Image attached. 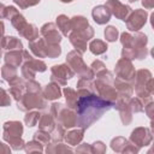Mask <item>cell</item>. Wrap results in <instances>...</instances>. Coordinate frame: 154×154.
<instances>
[{
    "label": "cell",
    "mask_w": 154,
    "mask_h": 154,
    "mask_svg": "<svg viewBox=\"0 0 154 154\" xmlns=\"http://www.w3.org/2000/svg\"><path fill=\"white\" fill-rule=\"evenodd\" d=\"M78 100L75 107L77 113V126L87 130L97 122L106 112L113 108L114 102L107 101L87 89H77Z\"/></svg>",
    "instance_id": "1"
},
{
    "label": "cell",
    "mask_w": 154,
    "mask_h": 154,
    "mask_svg": "<svg viewBox=\"0 0 154 154\" xmlns=\"http://www.w3.org/2000/svg\"><path fill=\"white\" fill-rule=\"evenodd\" d=\"M135 34L123 32L120 34V43L123 46L122 49V58L129 60H143L148 57V37L146 34L140 31H134Z\"/></svg>",
    "instance_id": "2"
},
{
    "label": "cell",
    "mask_w": 154,
    "mask_h": 154,
    "mask_svg": "<svg viewBox=\"0 0 154 154\" xmlns=\"http://www.w3.org/2000/svg\"><path fill=\"white\" fill-rule=\"evenodd\" d=\"M95 81L93 82L94 84V90L95 93L101 96L102 99L111 101V102H116L117 101V90L113 85V81L114 77L112 75V72H109L108 70L99 73L95 76Z\"/></svg>",
    "instance_id": "3"
},
{
    "label": "cell",
    "mask_w": 154,
    "mask_h": 154,
    "mask_svg": "<svg viewBox=\"0 0 154 154\" xmlns=\"http://www.w3.org/2000/svg\"><path fill=\"white\" fill-rule=\"evenodd\" d=\"M51 114L57 123L61 124L65 129H71L77 126V113L75 109L67 107L61 102H53L49 109Z\"/></svg>",
    "instance_id": "4"
},
{
    "label": "cell",
    "mask_w": 154,
    "mask_h": 154,
    "mask_svg": "<svg viewBox=\"0 0 154 154\" xmlns=\"http://www.w3.org/2000/svg\"><path fill=\"white\" fill-rule=\"evenodd\" d=\"M23 64L20 65V73L22 77L26 79H34L37 72H45L47 70V65L41 59H35L29 51L23 49Z\"/></svg>",
    "instance_id": "5"
},
{
    "label": "cell",
    "mask_w": 154,
    "mask_h": 154,
    "mask_svg": "<svg viewBox=\"0 0 154 154\" xmlns=\"http://www.w3.org/2000/svg\"><path fill=\"white\" fill-rule=\"evenodd\" d=\"M150 78H152V72L149 70L141 69V70L136 71L135 81H134V90L136 93V96L142 100L143 105L152 101V95L153 94L149 93V90L147 88V83Z\"/></svg>",
    "instance_id": "6"
},
{
    "label": "cell",
    "mask_w": 154,
    "mask_h": 154,
    "mask_svg": "<svg viewBox=\"0 0 154 154\" xmlns=\"http://www.w3.org/2000/svg\"><path fill=\"white\" fill-rule=\"evenodd\" d=\"M47 100L41 93H30L25 91L19 101H17V108L22 112H28L31 109H46Z\"/></svg>",
    "instance_id": "7"
},
{
    "label": "cell",
    "mask_w": 154,
    "mask_h": 154,
    "mask_svg": "<svg viewBox=\"0 0 154 154\" xmlns=\"http://www.w3.org/2000/svg\"><path fill=\"white\" fill-rule=\"evenodd\" d=\"M66 64L71 67V70L77 73L81 77H84V78H94L95 75L93 72V70L90 69V66H87V64L83 61V58H82V54L78 53L77 51H71L67 53L66 55Z\"/></svg>",
    "instance_id": "8"
},
{
    "label": "cell",
    "mask_w": 154,
    "mask_h": 154,
    "mask_svg": "<svg viewBox=\"0 0 154 154\" xmlns=\"http://www.w3.org/2000/svg\"><path fill=\"white\" fill-rule=\"evenodd\" d=\"M71 19V31L84 38L87 42L94 37V28L89 25V22L83 16H73Z\"/></svg>",
    "instance_id": "9"
},
{
    "label": "cell",
    "mask_w": 154,
    "mask_h": 154,
    "mask_svg": "<svg viewBox=\"0 0 154 154\" xmlns=\"http://www.w3.org/2000/svg\"><path fill=\"white\" fill-rule=\"evenodd\" d=\"M73 76L75 72L67 64L53 65L51 67V82H54L60 87H65L67 79H71Z\"/></svg>",
    "instance_id": "10"
},
{
    "label": "cell",
    "mask_w": 154,
    "mask_h": 154,
    "mask_svg": "<svg viewBox=\"0 0 154 154\" xmlns=\"http://www.w3.org/2000/svg\"><path fill=\"white\" fill-rule=\"evenodd\" d=\"M114 73L118 78L124 79V81L134 84L136 70H135V66L132 65L131 60L125 59V58H120L114 66Z\"/></svg>",
    "instance_id": "11"
},
{
    "label": "cell",
    "mask_w": 154,
    "mask_h": 154,
    "mask_svg": "<svg viewBox=\"0 0 154 154\" xmlns=\"http://www.w3.org/2000/svg\"><path fill=\"white\" fill-rule=\"evenodd\" d=\"M148 20V12L142 8H136L130 12L128 18L125 19L126 28L130 31H138Z\"/></svg>",
    "instance_id": "12"
},
{
    "label": "cell",
    "mask_w": 154,
    "mask_h": 154,
    "mask_svg": "<svg viewBox=\"0 0 154 154\" xmlns=\"http://www.w3.org/2000/svg\"><path fill=\"white\" fill-rule=\"evenodd\" d=\"M153 140V132L152 129L149 128H144V126H138L136 129L132 130L129 141L131 143H134L136 147H138L140 149L142 147H147L150 144Z\"/></svg>",
    "instance_id": "13"
},
{
    "label": "cell",
    "mask_w": 154,
    "mask_h": 154,
    "mask_svg": "<svg viewBox=\"0 0 154 154\" xmlns=\"http://www.w3.org/2000/svg\"><path fill=\"white\" fill-rule=\"evenodd\" d=\"M105 6L109 10L111 14H113L116 18L124 20V22L128 18V16L130 14V12L132 11L129 5H125V4L120 2L119 0H107Z\"/></svg>",
    "instance_id": "14"
},
{
    "label": "cell",
    "mask_w": 154,
    "mask_h": 154,
    "mask_svg": "<svg viewBox=\"0 0 154 154\" xmlns=\"http://www.w3.org/2000/svg\"><path fill=\"white\" fill-rule=\"evenodd\" d=\"M5 18H7L11 22L12 26L18 32H20L25 28V25L28 24V22L24 18V16L20 14L19 11L14 6H6V8H5Z\"/></svg>",
    "instance_id": "15"
},
{
    "label": "cell",
    "mask_w": 154,
    "mask_h": 154,
    "mask_svg": "<svg viewBox=\"0 0 154 154\" xmlns=\"http://www.w3.org/2000/svg\"><path fill=\"white\" fill-rule=\"evenodd\" d=\"M40 34L47 43H60L63 40V35L58 30L54 23H46L41 26Z\"/></svg>",
    "instance_id": "16"
},
{
    "label": "cell",
    "mask_w": 154,
    "mask_h": 154,
    "mask_svg": "<svg viewBox=\"0 0 154 154\" xmlns=\"http://www.w3.org/2000/svg\"><path fill=\"white\" fill-rule=\"evenodd\" d=\"M113 85H114V88L117 90V96H118L117 100L129 101V99L134 94V84L116 77L114 81H113Z\"/></svg>",
    "instance_id": "17"
},
{
    "label": "cell",
    "mask_w": 154,
    "mask_h": 154,
    "mask_svg": "<svg viewBox=\"0 0 154 154\" xmlns=\"http://www.w3.org/2000/svg\"><path fill=\"white\" fill-rule=\"evenodd\" d=\"M113 108H116L119 112L120 116V120L123 123V125H129L132 122V112L130 109V106L128 103V101H123V100H117L114 102Z\"/></svg>",
    "instance_id": "18"
},
{
    "label": "cell",
    "mask_w": 154,
    "mask_h": 154,
    "mask_svg": "<svg viewBox=\"0 0 154 154\" xmlns=\"http://www.w3.org/2000/svg\"><path fill=\"white\" fill-rule=\"evenodd\" d=\"M111 16L112 14H111L109 10L105 5H97L91 10V17H93L94 22L100 25L108 23L111 19Z\"/></svg>",
    "instance_id": "19"
},
{
    "label": "cell",
    "mask_w": 154,
    "mask_h": 154,
    "mask_svg": "<svg viewBox=\"0 0 154 154\" xmlns=\"http://www.w3.org/2000/svg\"><path fill=\"white\" fill-rule=\"evenodd\" d=\"M23 125L18 120H8L2 125V137L6 136H22Z\"/></svg>",
    "instance_id": "20"
},
{
    "label": "cell",
    "mask_w": 154,
    "mask_h": 154,
    "mask_svg": "<svg viewBox=\"0 0 154 154\" xmlns=\"http://www.w3.org/2000/svg\"><path fill=\"white\" fill-rule=\"evenodd\" d=\"M29 51L31 52L32 55H35L36 58L41 59V58H46V41L43 40V37H37L34 41L29 42Z\"/></svg>",
    "instance_id": "21"
},
{
    "label": "cell",
    "mask_w": 154,
    "mask_h": 154,
    "mask_svg": "<svg viewBox=\"0 0 154 154\" xmlns=\"http://www.w3.org/2000/svg\"><path fill=\"white\" fill-rule=\"evenodd\" d=\"M1 77L10 84H16L17 82H19L20 79H23V77H19L18 73H17V67H13V66H10L7 64H5L2 67H1Z\"/></svg>",
    "instance_id": "22"
},
{
    "label": "cell",
    "mask_w": 154,
    "mask_h": 154,
    "mask_svg": "<svg viewBox=\"0 0 154 154\" xmlns=\"http://www.w3.org/2000/svg\"><path fill=\"white\" fill-rule=\"evenodd\" d=\"M0 47L6 51H23L22 41L16 36H4L0 41Z\"/></svg>",
    "instance_id": "23"
},
{
    "label": "cell",
    "mask_w": 154,
    "mask_h": 154,
    "mask_svg": "<svg viewBox=\"0 0 154 154\" xmlns=\"http://www.w3.org/2000/svg\"><path fill=\"white\" fill-rule=\"evenodd\" d=\"M5 64L13 66V67H19L23 64V51H7L4 55Z\"/></svg>",
    "instance_id": "24"
},
{
    "label": "cell",
    "mask_w": 154,
    "mask_h": 154,
    "mask_svg": "<svg viewBox=\"0 0 154 154\" xmlns=\"http://www.w3.org/2000/svg\"><path fill=\"white\" fill-rule=\"evenodd\" d=\"M42 94H43V96H45L46 100L54 101V100H58V99L61 96L63 91H61L59 84H57V83H54V82H51V83H48V84L43 88Z\"/></svg>",
    "instance_id": "25"
},
{
    "label": "cell",
    "mask_w": 154,
    "mask_h": 154,
    "mask_svg": "<svg viewBox=\"0 0 154 154\" xmlns=\"http://www.w3.org/2000/svg\"><path fill=\"white\" fill-rule=\"evenodd\" d=\"M57 125V122L55 119L53 118V116L51 114V112H46V113H42L40 119H38V129L40 130H43L46 132H52L53 129L55 128Z\"/></svg>",
    "instance_id": "26"
},
{
    "label": "cell",
    "mask_w": 154,
    "mask_h": 154,
    "mask_svg": "<svg viewBox=\"0 0 154 154\" xmlns=\"http://www.w3.org/2000/svg\"><path fill=\"white\" fill-rule=\"evenodd\" d=\"M83 137H84V130L79 128V129H73V130L65 132L64 140L66 141L69 146H77L82 142Z\"/></svg>",
    "instance_id": "27"
},
{
    "label": "cell",
    "mask_w": 154,
    "mask_h": 154,
    "mask_svg": "<svg viewBox=\"0 0 154 154\" xmlns=\"http://www.w3.org/2000/svg\"><path fill=\"white\" fill-rule=\"evenodd\" d=\"M55 25L63 36H67L71 32V19L65 14H59L57 17Z\"/></svg>",
    "instance_id": "28"
},
{
    "label": "cell",
    "mask_w": 154,
    "mask_h": 154,
    "mask_svg": "<svg viewBox=\"0 0 154 154\" xmlns=\"http://www.w3.org/2000/svg\"><path fill=\"white\" fill-rule=\"evenodd\" d=\"M46 149L45 152L47 154H59V153H71L73 152V149L67 146V144H64L61 142H49L48 144H46Z\"/></svg>",
    "instance_id": "29"
},
{
    "label": "cell",
    "mask_w": 154,
    "mask_h": 154,
    "mask_svg": "<svg viewBox=\"0 0 154 154\" xmlns=\"http://www.w3.org/2000/svg\"><path fill=\"white\" fill-rule=\"evenodd\" d=\"M67 36H69L70 43L75 47V51H77V52L81 53V54H83V53L87 52V41H85L84 38L79 37L78 35H76V34L72 32V31H71Z\"/></svg>",
    "instance_id": "30"
},
{
    "label": "cell",
    "mask_w": 154,
    "mask_h": 154,
    "mask_svg": "<svg viewBox=\"0 0 154 154\" xmlns=\"http://www.w3.org/2000/svg\"><path fill=\"white\" fill-rule=\"evenodd\" d=\"M89 51L94 54V55H100V54H103L107 52V43L102 40H99V38H94L90 41L89 46H88Z\"/></svg>",
    "instance_id": "31"
},
{
    "label": "cell",
    "mask_w": 154,
    "mask_h": 154,
    "mask_svg": "<svg viewBox=\"0 0 154 154\" xmlns=\"http://www.w3.org/2000/svg\"><path fill=\"white\" fill-rule=\"evenodd\" d=\"M22 37H24V38H26L29 42L30 41H34V40H36L37 37H38V29H37V26L35 25V24H32V23H28L26 25H25V28L20 31V32H18Z\"/></svg>",
    "instance_id": "32"
},
{
    "label": "cell",
    "mask_w": 154,
    "mask_h": 154,
    "mask_svg": "<svg viewBox=\"0 0 154 154\" xmlns=\"http://www.w3.org/2000/svg\"><path fill=\"white\" fill-rule=\"evenodd\" d=\"M63 94L65 96V100H66V106L75 109L76 107V103H77V100H78V95H77V91L75 89H72L71 87H65L63 90Z\"/></svg>",
    "instance_id": "33"
},
{
    "label": "cell",
    "mask_w": 154,
    "mask_h": 154,
    "mask_svg": "<svg viewBox=\"0 0 154 154\" xmlns=\"http://www.w3.org/2000/svg\"><path fill=\"white\" fill-rule=\"evenodd\" d=\"M24 93H25V82H24V78L20 79L19 82H17L16 84L10 85V95L16 101H19L22 99V96L24 95Z\"/></svg>",
    "instance_id": "34"
},
{
    "label": "cell",
    "mask_w": 154,
    "mask_h": 154,
    "mask_svg": "<svg viewBox=\"0 0 154 154\" xmlns=\"http://www.w3.org/2000/svg\"><path fill=\"white\" fill-rule=\"evenodd\" d=\"M4 141H6L8 143V146L13 149V150H22L24 149V140L22 138V136H6L2 137Z\"/></svg>",
    "instance_id": "35"
},
{
    "label": "cell",
    "mask_w": 154,
    "mask_h": 154,
    "mask_svg": "<svg viewBox=\"0 0 154 154\" xmlns=\"http://www.w3.org/2000/svg\"><path fill=\"white\" fill-rule=\"evenodd\" d=\"M40 117H41V113L38 112V109L37 111H32V109L28 111L26 114L24 116V123L28 128H32L38 123Z\"/></svg>",
    "instance_id": "36"
},
{
    "label": "cell",
    "mask_w": 154,
    "mask_h": 154,
    "mask_svg": "<svg viewBox=\"0 0 154 154\" xmlns=\"http://www.w3.org/2000/svg\"><path fill=\"white\" fill-rule=\"evenodd\" d=\"M65 132H66V129L61 124L57 123L55 128L49 134L51 135V142H61L64 140V137H65Z\"/></svg>",
    "instance_id": "37"
},
{
    "label": "cell",
    "mask_w": 154,
    "mask_h": 154,
    "mask_svg": "<svg viewBox=\"0 0 154 154\" xmlns=\"http://www.w3.org/2000/svg\"><path fill=\"white\" fill-rule=\"evenodd\" d=\"M61 54V47L59 43H47L46 42V58L55 59Z\"/></svg>",
    "instance_id": "38"
},
{
    "label": "cell",
    "mask_w": 154,
    "mask_h": 154,
    "mask_svg": "<svg viewBox=\"0 0 154 154\" xmlns=\"http://www.w3.org/2000/svg\"><path fill=\"white\" fill-rule=\"evenodd\" d=\"M24 150L28 154H30V153H42L45 149H43V144L42 143H40L38 141L32 138L31 141H29V142H26L24 144Z\"/></svg>",
    "instance_id": "39"
},
{
    "label": "cell",
    "mask_w": 154,
    "mask_h": 154,
    "mask_svg": "<svg viewBox=\"0 0 154 154\" xmlns=\"http://www.w3.org/2000/svg\"><path fill=\"white\" fill-rule=\"evenodd\" d=\"M126 143H128V140H126L125 137L117 136V137L112 138V141H111L109 144H111V148H112L113 152H116V153H122L123 149H124V147L126 146Z\"/></svg>",
    "instance_id": "40"
},
{
    "label": "cell",
    "mask_w": 154,
    "mask_h": 154,
    "mask_svg": "<svg viewBox=\"0 0 154 154\" xmlns=\"http://www.w3.org/2000/svg\"><path fill=\"white\" fill-rule=\"evenodd\" d=\"M103 35H105L106 41H108V42H116L118 40V37H119V31H118V29L116 26L108 25V26H106V29L103 31Z\"/></svg>",
    "instance_id": "41"
},
{
    "label": "cell",
    "mask_w": 154,
    "mask_h": 154,
    "mask_svg": "<svg viewBox=\"0 0 154 154\" xmlns=\"http://www.w3.org/2000/svg\"><path fill=\"white\" fill-rule=\"evenodd\" d=\"M128 103H129V106H130V109H131V112L132 113H141V112H143V107H144V105H143V102H142V100L140 99V97H130L129 99V101H128Z\"/></svg>",
    "instance_id": "42"
},
{
    "label": "cell",
    "mask_w": 154,
    "mask_h": 154,
    "mask_svg": "<svg viewBox=\"0 0 154 154\" xmlns=\"http://www.w3.org/2000/svg\"><path fill=\"white\" fill-rule=\"evenodd\" d=\"M32 138L36 140V141H38L42 144H48L51 142V135H49V132H46V131L40 130V129L37 131H35V134L32 135Z\"/></svg>",
    "instance_id": "43"
},
{
    "label": "cell",
    "mask_w": 154,
    "mask_h": 154,
    "mask_svg": "<svg viewBox=\"0 0 154 154\" xmlns=\"http://www.w3.org/2000/svg\"><path fill=\"white\" fill-rule=\"evenodd\" d=\"M77 89H87L91 93H95L94 90V84H93V79L91 78H84L81 77L77 82Z\"/></svg>",
    "instance_id": "44"
},
{
    "label": "cell",
    "mask_w": 154,
    "mask_h": 154,
    "mask_svg": "<svg viewBox=\"0 0 154 154\" xmlns=\"http://www.w3.org/2000/svg\"><path fill=\"white\" fill-rule=\"evenodd\" d=\"M25 91H30V93H41V84L38 82H36L35 79H26L25 81Z\"/></svg>",
    "instance_id": "45"
},
{
    "label": "cell",
    "mask_w": 154,
    "mask_h": 154,
    "mask_svg": "<svg viewBox=\"0 0 154 154\" xmlns=\"http://www.w3.org/2000/svg\"><path fill=\"white\" fill-rule=\"evenodd\" d=\"M11 105V96L2 87H0V107H7Z\"/></svg>",
    "instance_id": "46"
},
{
    "label": "cell",
    "mask_w": 154,
    "mask_h": 154,
    "mask_svg": "<svg viewBox=\"0 0 154 154\" xmlns=\"http://www.w3.org/2000/svg\"><path fill=\"white\" fill-rule=\"evenodd\" d=\"M90 69L93 70V72H94L95 76L107 70V69H106V65H105L101 60H94V61L91 63V65H90Z\"/></svg>",
    "instance_id": "47"
},
{
    "label": "cell",
    "mask_w": 154,
    "mask_h": 154,
    "mask_svg": "<svg viewBox=\"0 0 154 154\" xmlns=\"http://www.w3.org/2000/svg\"><path fill=\"white\" fill-rule=\"evenodd\" d=\"M41 0H13V2L16 5H18L22 10L31 7V6H36Z\"/></svg>",
    "instance_id": "48"
},
{
    "label": "cell",
    "mask_w": 154,
    "mask_h": 154,
    "mask_svg": "<svg viewBox=\"0 0 154 154\" xmlns=\"http://www.w3.org/2000/svg\"><path fill=\"white\" fill-rule=\"evenodd\" d=\"M91 152L94 154H103L106 152V144L102 141H95L91 144Z\"/></svg>",
    "instance_id": "49"
},
{
    "label": "cell",
    "mask_w": 154,
    "mask_h": 154,
    "mask_svg": "<svg viewBox=\"0 0 154 154\" xmlns=\"http://www.w3.org/2000/svg\"><path fill=\"white\" fill-rule=\"evenodd\" d=\"M138 152H140V148L136 147L134 143H131V142L128 140V143H126V146L124 147V149H123L122 153H124V154H129V153H131V154H136V153H138Z\"/></svg>",
    "instance_id": "50"
},
{
    "label": "cell",
    "mask_w": 154,
    "mask_h": 154,
    "mask_svg": "<svg viewBox=\"0 0 154 154\" xmlns=\"http://www.w3.org/2000/svg\"><path fill=\"white\" fill-rule=\"evenodd\" d=\"M76 153H85V154H91V144L89 143H82V144H78L77 148L75 149Z\"/></svg>",
    "instance_id": "51"
},
{
    "label": "cell",
    "mask_w": 154,
    "mask_h": 154,
    "mask_svg": "<svg viewBox=\"0 0 154 154\" xmlns=\"http://www.w3.org/2000/svg\"><path fill=\"white\" fill-rule=\"evenodd\" d=\"M143 111L146 112V114L148 116L149 119H153V116H154V102H153V100L144 105Z\"/></svg>",
    "instance_id": "52"
},
{
    "label": "cell",
    "mask_w": 154,
    "mask_h": 154,
    "mask_svg": "<svg viewBox=\"0 0 154 154\" xmlns=\"http://www.w3.org/2000/svg\"><path fill=\"white\" fill-rule=\"evenodd\" d=\"M1 153H5V154L11 153V147L0 141V154H1Z\"/></svg>",
    "instance_id": "53"
},
{
    "label": "cell",
    "mask_w": 154,
    "mask_h": 154,
    "mask_svg": "<svg viewBox=\"0 0 154 154\" xmlns=\"http://www.w3.org/2000/svg\"><path fill=\"white\" fill-rule=\"evenodd\" d=\"M142 6L147 10H152L154 7V0H142Z\"/></svg>",
    "instance_id": "54"
},
{
    "label": "cell",
    "mask_w": 154,
    "mask_h": 154,
    "mask_svg": "<svg viewBox=\"0 0 154 154\" xmlns=\"http://www.w3.org/2000/svg\"><path fill=\"white\" fill-rule=\"evenodd\" d=\"M4 34H5V24H4L2 20H0V41L2 40Z\"/></svg>",
    "instance_id": "55"
},
{
    "label": "cell",
    "mask_w": 154,
    "mask_h": 154,
    "mask_svg": "<svg viewBox=\"0 0 154 154\" xmlns=\"http://www.w3.org/2000/svg\"><path fill=\"white\" fill-rule=\"evenodd\" d=\"M5 8H6V6L0 2V19L5 18Z\"/></svg>",
    "instance_id": "56"
},
{
    "label": "cell",
    "mask_w": 154,
    "mask_h": 154,
    "mask_svg": "<svg viewBox=\"0 0 154 154\" xmlns=\"http://www.w3.org/2000/svg\"><path fill=\"white\" fill-rule=\"evenodd\" d=\"M61 2H65V4H69V2H72L73 0H60Z\"/></svg>",
    "instance_id": "57"
},
{
    "label": "cell",
    "mask_w": 154,
    "mask_h": 154,
    "mask_svg": "<svg viewBox=\"0 0 154 154\" xmlns=\"http://www.w3.org/2000/svg\"><path fill=\"white\" fill-rule=\"evenodd\" d=\"M1 55H2V51H1V47H0V58H1Z\"/></svg>",
    "instance_id": "58"
}]
</instances>
